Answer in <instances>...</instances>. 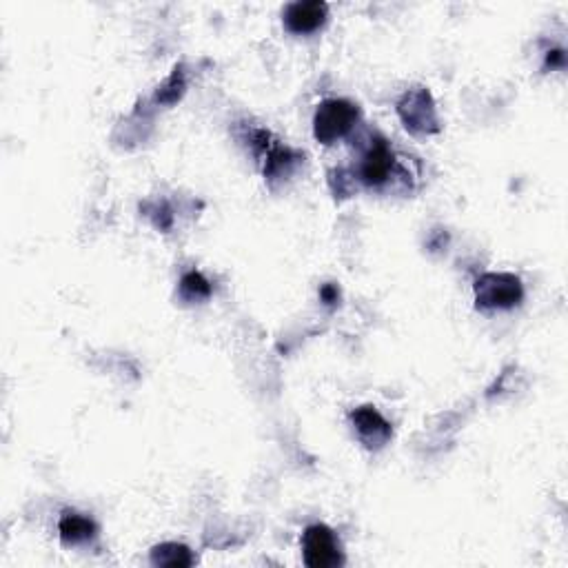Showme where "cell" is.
<instances>
[{
    "instance_id": "cell-10",
    "label": "cell",
    "mask_w": 568,
    "mask_h": 568,
    "mask_svg": "<svg viewBox=\"0 0 568 568\" xmlns=\"http://www.w3.org/2000/svg\"><path fill=\"white\" fill-rule=\"evenodd\" d=\"M180 296L191 302L207 300L211 296V284L209 280L198 271H189L180 280Z\"/></svg>"
},
{
    "instance_id": "cell-1",
    "label": "cell",
    "mask_w": 568,
    "mask_h": 568,
    "mask_svg": "<svg viewBox=\"0 0 568 568\" xmlns=\"http://www.w3.org/2000/svg\"><path fill=\"white\" fill-rule=\"evenodd\" d=\"M360 120V109L351 100L331 98L316 109L313 116V136L322 145H333L342 140Z\"/></svg>"
},
{
    "instance_id": "cell-4",
    "label": "cell",
    "mask_w": 568,
    "mask_h": 568,
    "mask_svg": "<svg viewBox=\"0 0 568 568\" xmlns=\"http://www.w3.org/2000/svg\"><path fill=\"white\" fill-rule=\"evenodd\" d=\"M304 564L311 568H338L344 564L340 542L327 524H311L302 535Z\"/></svg>"
},
{
    "instance_id": "cell-12",
    "label": "cell",
    "mask_w": 568,
    "mask_h": 568,
    "mask_svg": "<svg viewBox=\"0 0 568 568\" xmlns=\"http://www.w3.org/2000/svg\"><path fill=\"white\" fill-rule=\"evenodd\" d=\"M320 298L324 304H327V307H333V304L340 300V291L336 284H324V287L320 289Z\"/></svg>"
},
{
    "instance_id": "cell-3",
    "label": "cell",
    "mask_w": 568,
    "mask_h": 568,
    "mask_svg": "<svg viewBox=\"0 0 568 568\" xmlns=\"http://www.w3.org/2000/svg\"><path fill=\"white\" fill-rule=\"evenodd\" d=\"M398 114L411 134H435V131H440L438 111H435L433 98L424 87H413L400 98Z\"/></svg>"
},
{
    "instance_id": "cell-11",
    "label": "cell",
    "mask_w": 568,
    "mask_h": 568,
    "mask_svg": "<svg viewBox=\"0 0 568 568\" xmlns=\"http://www.w3.org/2000/svg\"><path fill=\"white\" fill-rule=\"evenodd\" d=\"M176 87H178V89H185V78H182V74H180L178 69H176V74L169 78V83L158 91L156 98H158V100H165V103H174V100H178L180 94H182V91H176Z\"/></svg>"
},
{
    "instance_id": "cell-2",
    "label": "cell",
    "mask_w": 568,
    "mask_h": 568,
    "mask_svg": "<svg viewBox=\"0 0 568 568\" xmlns=\"http://www.w3.org/2000/svg\"><path fill=\"white\" fill-rule=\"evenodd\" d=\"M522 300V280L513 276V273H484L475 282V304L482 311L513 309Z\"/></svg>"
},
{
    "instance_id": "cell-13",
    "label": "cell",
    "mask_w": 568,
    "mask_h": 568,
    "mask_svg": "<svg viewBox=\"0 0 568 568\" xmlns=\"http://www.w3.org/2000/svg\"><path fill=\"white\" fill-rule=\"evenodd\" d=\"M564 52L562 49H553V52H549V56H546V65H551V67H564Z\"/></svg>"
},
{
    "instance_id": "cell-7",
    "label": "cell",
    "mask_w": 568,
    "mask_h": 568,
    "mask_svg": "<svg viewBox=\"0 0 568 568\" xmlns=\"http://www.w3.org/2000/svg\"><path fill=\"white\" fill-rule=\"evenodd\" d=\"M284 27L289 29L291 34H313L327 23L329 7L327 3H320V0H300V3H291L284 9Z\"/></svg>"
},
{
    "instance_id": "cell-5",
    "label": "cell",
    "mask_w": 568,
    "mask_h": 568,
    "mask_svg": "<svg viewBox=\"0 0 568 568\" xmlns=\"http://www.w3.org/2000/svg\"><path fill=\"white\" fill-rule=\"evenodd\" d=\"M395 167V156L389 147V142L384 138H378L371 142V147L367 149V154L360 160L358 176L367 187H382L393 174Z\"/></svg>"
},
{
    "instance_id": "cell-8",
    "label": "cell",
    "mask_w": 568,
    "mask_h": 568,
    "mask_svg": "<svg viewBox=\"0 0 568 568\" xmlns=\"http://www.w3.org/2000/svg\"><path fill=\"white\" fill-rule=\"evenodd\" d=\"M98 529L94 520H89V517L80 515L76 511H65L60 515V522H58V535L63 544L67 546H78V544H87L96 537Z\"/></svg>"
},
{
    "instance_id": "cell-6",
    "label": "cell",
    "mask_w": 568,
    "mask_h": 568,
    "mask_svg": "<svg viewBox=\"0 0 568 568\" xmlns=\"http://www.w3.org/2000/svg\"><path fill=\"white\" fill-rule=\"evenodd\" d=\"M353 429L358 433L360 442L371 451H378L387 446L393 438L391 424L384 420V415L375 407H360L351 413Z\"/></svg>"
},
{
    "instance_id": "cell-9",
    "label": "cell",
    "mask_w": 568,
    "mask_h": 568,
    "mask_svg": "<svg viewBox=\"0 0 568 568\" xmlns=\"http://www.w3.org/2000/svg\"><path fill=\"white\" fill-rule=\"evenodd\" d=\"M151 564L156 566H191L194 564V555L187 549V546L176 544V542H167V544H160L156 546L154 551H151Z\"/></svg>"
}]
</instances>
